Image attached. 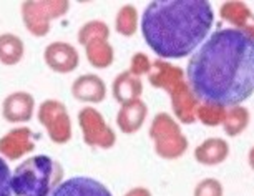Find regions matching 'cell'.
<instances>
[{"instance_id": "cell-27", "label": "cell", "mask_w": 254, "mask_h": 196, "mask_svg": "<svg viewBox=\"0 0 254 196\" xmlns=\"http://www.w3.org/2000/svg\"><path fill=\"white\" fill-rule=\"evenodd\" d=\"M0 196H12V171L0 156Z\"/></svg>"}, {"instance_id": "cell-23", "label": "cell", "mask_w": 254, "mask_h": 196, "mask_svg": "<svg viewBox=\"0 0 254 196\" xmlns=\"http://www.w3.org/2000/svg\"><path fill=\"white\" fill-rule=\"evenodd\" d=\"M110 37V28L103 20H90L85 23L83 27L78 30V44L87 45L90 42L98 40V38H108Z\"/></svg>"}, {"instance_id": "cell-10", "label": "cell", "mask_w": 254, "mask_h": 196, "mask_svg": "<svg viewBox=\"0 0 254 196\" xmlns=\"http://www.w3.org/2000/svg\"><path fill=\"white\" fill-rule=\"evenodd\" d=\"M171 98V108L175 112V117L178 118L181 123L191 125L196 122V108H198L199 102L194 98V95L191 93V90L186 83V80H181L180 83H176L173 88H170L166 92Z\"/></svg>"}, {"instance_id": "cell-25", "label": "cell", "mask_w": 254, "mask_h": 196, "mask_svg": "<svg viewBox=\"0 0 254 196\" xmlns=\"http://www.w3.org/2000/svg\"><path fill=\"white\" fill-rule=\"evenodd\" d=\"M224 188L216 178H204L194 186L193 196H223Z\"/></svg>"}, {"instance_id": "cell-28", "label": "cell", "mask_w": 254, "mask_h": 196, "mask_svg": "<svg viewBox=\"0 0 254 196\" xmlns=\"http://www.w3.org/2000/svg\"><path fill=\"white\" fill-rule=\"evenodd\" d=\"M123 196H151V191L145 186H135V188L128 190Z\"/></svg>"}, {"instance_id": "cell-18", "label": "cell", "mask_w": 254, "mask_h": 196, "mask_svg": "<svg viewBox=\"0 0 254 196\" xmlns=\"http://www.w3.org/2000/svg\"><path fill=\"white\" fill-rule=\"evenodd\" d=\"M219 15L228 23H233V28L253 33V13L243 2H224L219 8Z\"/></svg>"}, {"instance_id": "cell-11", "label": "cell", "mask_w": 254, "mask_h": 196, "mask_svg": "<svg viewBox=\"0 0 254 196\" xmlns=\"http://www.w3.org/2000/svg\"><path fill=\"white\" fill-rule=\"evenodd\" d=\"M35 110V98L28 92H13L2 103V117L8 123L30 122Z\"/></svg>"}, {"instance_id": "cell-16", "label": "cell", "mask_w": 254, "mask_h": 196, "mask_svg": "<svg viewBox=\"0 0 254 196\" xmlns=\"http://www.w3.org/2000/svg\"><path fill=\"white\" fill-rule=\"evenodd\" d=\"M112 93L113 98L120 105L133 102V100H140L143 95V82L140 76H135L130 71H122L115 76L112 83Z\"/></svg>"}, {"instance_id": "cell-7", "label": "cell", "mask_w": 254, "mask_h": 196, "mask_svg": "<svg viewBox=\"0 0 254 196\" xmlns=\"http://www.w3.org/2000/svg\"><path fill=\"white\" fill-rule=\"evenodd\" d=\"M78 125L81 128V133H83V141L90 148L110 150L117 143V135L97 108H81L78 112Z\"/></svg>"}, {"instance_id": "cell-21", "label": "cell", "mask_w": 254, "mask_h": 196, "mask_svg": "<svg viewBox=\"0 0 254 196\" xmlns=\"http://www.w3.org/2000/svg\"><path fill=\"white\" fill-rule=\"evenodd\" d=\"M25 55V44L15 33H0V64L12 66L20 64Z\"/></svg>"}, {"instance_id": "cell-1", "label": "cell", "mask_w": 254, "mask_h": 196, "mask_svg": "<svg viewBox=\"0 0 254 196\" xmlns=\"http://www.w3.org/2000/svg\"><path fill=\"white\" fill-rule=\"evenodd\" d=\"M186 83L199 103L234 107L254 92L253 33L219 28L193 52Z\"/></svg>"}, {"instance_id": "cell-13", "label": "cell", "mask_w": 254, "mask_h": 196, "mask_svg": "<svg viewBox=\"0 0 254 196\" xmlns=\"http://www.w3.org/2000/svg\"><path fill=\"white\" fill-rule=\"evenodd\" d=\"M71 95L81 103H102L107 98V85L98 75L85 73L71 83Z\"/></svg>"}, {"instance_id": "cell-26", "label": "cell", "mask_w": 254, "mask_h": 196, "mask_svg": "<svg viewBox=\"0 0 254 196\" xmlns=\"http://www.w3.org/2000/svg\"><path fill=\"white\" fill-rule=\"evenodd\" d=\"M151 64L153 62L148 59V55L141 54V52H138L131 57L130 60V73H133L135 76H143V75H148L151 70Z\"/></svg>"}, {"instance_id": "cell-5", "label": "cell", "mask_w": 254, "mask_h": 196, "mask_svg": "<svg viewBox=\"0 0 254 196\" xmlns=\"http://www.w3.org/2000/svg\"><path fill=\"white\" fill-rule=\"evenodd\" d=\"M70 8L65 0H44V2H22L20 13L23 25L33 37H45L52 28L54 18L64 17Z\"/></svg>"}, {"instance_id": "cell-14", "label": "cell", "mask_w": 254, "mask_h": 196, "mask_svg": "<svg viewBox=\"0 0 254 196\" xmlns=\"http://www.w3.org/2000/svg\"><path fill=\"white\" fill-rule=\"evenodd\" d=\"M148 117V107L143 100H133V102L120 105L117 113V125L125 135H133L140 131L145 125Z\"/></svg>"}, {"instance_id": "cell-22", "label": "cell", "mask_w": 254, "mask_h": 196, "mask_svg": "<svg viewBox=\"0 0 254 196\" xmlns=\"http://www.w3.org/2000/svg\"><path fill=\"white\" fill-rule=\"evenodd\" d=\"M138 28V12L136 8L127 3L118 10L115 17V30L122 37H133Z\"/></svg>"}, {"instance_id": "cell-3", "label": "cell", "mask_w": 254, "mask_h": 196, "mask_svg": "<svg viewBox=\"0 0 254 196\" xmlns=\"http://www.w3.org/2000/svg\"><path fill=\"white\" fill-rule=\"evenodd\" d=\"M64 166L49 155L28 156L12 173L13 196H52L64 181Z\"/></svg>"}, {"instance_id": "cell-24", "label": "cell", "mask_w": 254, "mask_h": 196, "mask_svg": "<svg viewBox=\"0 0 254 196\" xmlns=\"http://www.w3.org/2000/svg\"><path fill=\"white\" fill-rule=\"evenodd\" d=\"M226 108L219 107V105H209V103H199L196 108V120L208 127H218L223 123Z\"/></svg>"}, {"instance_id": "cell-15", "label": "cell", "mask_w": 254, "mask_h": 196, "mask_svg": "<svg viewBox=\"0 0 254 196\" xmlns=\"http://www.w3.org/2000/svg\"><path fill=\"white\" fill-rule=\"evenodd\" d=\"M229 145L224 138H206V140L194 148V160L203 166H216L228 160Z\"/></svg>"}, {"instance_id": "cell-17", "label": "cell", "mask_w": 254, "mask_h": 196, "mask_svg": "<svg viewBox=\"0 0 254 196\" xmlns=\"http://www.w3.org/2000/svg\"><path fill=\"white\" fill-rule=\"evenodd\" d=\"M150 83L155 88H161L168 92L170 88H173L176 83H180L181 80H185V71L180 66H175L168 64L165 60L158 59L156 62L151 64V70L148 73Z\"/></svg>"}, {"instance_id": "cell-2", "label": "cell", "mask_w": 254, "mask_h": 196, "mask_svg": "<svg viewBox=\"0 0 254 196\" xmlns=\"http://www.w3.org/2000/svg\"><path fill=\"white\" fill-rule=\"evenodd\" d=\"M214 10L206 0H155L141 15V33L160 60L185 59L208 38Z\"/></svg>"}, {"instance_id": "cell-19", "label": "cell", "mask_w": 254, "mask_h": 196, "mask_svg": "<svg viewBox=\"0 0 254 196\" xmlns=\"http://www.w3.org/2000/svg\"><path fill=\"white\" fill-rule=\"evenodd\" d=\"M85 55H87L88 64L98 70L108 68L115 60V52L108 38H98V40L87 44L85 45Z\"/></svg>"}, {"instance_id": "cell-9", "label": "cell", "mask_w": 254, "mask_h": 196, "mask_svg": "<svg viewBox=\"0 0 254 196\" xmlns=\"http://www.w3.org/2000/svg\"><path fill=\"white\" fill-rule=\"evenodd\" d=\"M35 150V135L30 128L20 127L7 131L0 138V155L7 160H18Z\"/></svg>"}, {"instance_id": "cell-8", "label": "cell", "mask_w": 254, "mask_h": 196, "mask_svg": "<svg viewBox=\"0 0 254 196\" xmlns=\"http://www.w3.org/2000/svg\"><path fill=\"white\" fill-rule=\"evenodd\" d=\"M44 60L52 71L65 75L78 68L80 55L78 50L68 42H52L45 47Z\"/></svg>"}, {"instance_id": "cell-6", "label": "cell", "mask_w": 254, "mask_h": 196, "mask_svg": "<svg viewBox=\"0 0 254 196\" xmlns=\"http://www.w3.org/2000/svg\"><path fill=\"white\" fill-rule=\"evenodd\" d=\"M38 123L45 128L47 135L55 145H65L73 136L70 113L60 100L49 98L38 108Z\"/></svg>"}, {"instance_id": "cell-12", "label": "cell", "mask_w": 254, "mask_h": 196, "mask_svg": "<svg viewBox=\"0 0 254 196\" xmlns=\"http://www.w3.org/2000/svg\"><path fill=\"white\" fill-rule=\"evenodd\" d=\"M52 196H113L103 183L90 176H73L57 186Z\"/></svg>"}, {"instance_id": "cell-20", "label": "cell", "mask_w": 254, "mask_h": 196, "mask_svg": "<svg viewBox=\"0 0 254 196\" xmlns=\"http://www.w3.org/2000/svg\"><path fill=\"white\" fill-rule=\"evenodd\" d=\"M249 122H251V113L249 110L244 107V105H234V107H228L226 113H224L223 118V131L226 133L228 136H239L241 133L249 127Z\"/></svg>"}, {"instance_id": "cell-4", "label": "cell", "mask_w": 254, "mask_h": 196, "mask_svg": "<svg viewBox=\"0 0 254 196\" xmlns=\"http://www.w3.org/2000/svg\"><path fill=\"white\" fill-rule=\"evenodd\" d=\"M150 138L155 153L163 160H178L188 150V138L170 113H158L153 118Z\"/></svg>"}]
</instances>
